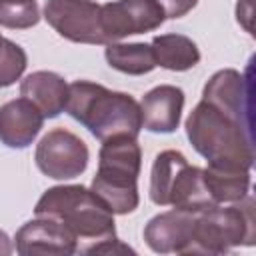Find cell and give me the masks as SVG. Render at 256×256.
Here are the masks:
<instances>
[{
	"label": "cell",
	"instance_id": "1",
	"mask_svg": "<svg viewBox=\"0 0 256 256\" xmlns=\"http://www.w3.org/2000/svg\"><path fill=\"white\" fill-rule=\"evenodd\" d=\"M186 136L208 166L250 170L254 164L252 128L206 100L186 118Z\"/></svg>",
	"mask_w": 256,
	"mask_h": 256
},
{
	"label": "cell",
	"instance_id": "2",
	"mask_svg": "<svg viewBox=\"0 0 256 256\" xmlns=\"http://www.w3.org/2000/svg\"><path fill=\"white\" fill-rule=\"evenodd\" d=\"M64 110L98 140L118 134L138 136L142 130L140 104L130 94L112 92L90 80H76L68 84Z\"/></svg>",
	"mask_w": 256,
	"mask_h": 256
},
{
	"label": "cell",
	"instance_id": "3",
	"mask_svg": "<svg viewBox=\"0 0 256 256\" xmlns=\"http://www.w3.org/2000/svg\"><path fill=\"white\" fill-rule=\"evenodd\" d=\"M34 212L36 216L56 218L72 230L78 240L92 242V246L116 238L114 214L110 208L92 190L78 184L48 188L36 202ZM92 246L82 252L86 254Z\"/></svg>",
	"mask_w": 256,
	"mask_h": 256
},
{
	"label": "cell",
	"instance_id": "4",
	"mask_svg": "<svg viewBox=\"0 0 256 256\" xmlns=\"http://www.w3.org/2000/svg\"><path fill=\"white\" fill-rule=\"evenodd\" d=\"M142 150L136 136L118 134L102 140L98 172L92 178V192L112 214H130L138 208V174Z\"/></svg>",
	"mask_w": 256,
	"mask_h": 256
},
{
	"label": "cell",
	"instance_id": "5",
	"mask_svg": "<svg viewBox=\"0 0 256 256\" xmlns=\"http://www.w3.org/2000/svg\"><path fill=\"white\" fill-rule=\"evenodd\" d=\"M150 200L158 206H174L198 214L218 206L202 176V168L190 166L178 150H164L154 158L150 172Z\"/></svg>",
	"mask_w": 256,
	"mask_h": 256
},
{
	"label": "cell",
	"instance_id": "6",
	"mask_svg": "<svg viewBox=\"0 0 256 256\" xmlns=\"http://www.w3.org/2000/svg\"><path fill=\"white\" fill-rule=\"evenodd\" d=\"M256 244L254 198L244 196L232 206L198 212L188 254H224L234 246Z\"/></svg>",
	"mask_w": 256,
	"mask_h": 256
},
{
	"label": "cell",
	"instance_id": "7",
	"mask_svg": "<svg viewBox=\"0 0 256 256\" xmlns=\"http://www.w3.org/2000/svg\"><path fill=\"white\" fill-rule=\"evenodd\" d=\"M46 22L76 44H106L102 32V6L92 0H46Z\"/></svg>",
	"mask_w": 256,
	"mask_h": 256
},
{
	"label": "cell",
	"instance_id": "8",
	"mask_svg": "<svg viewBox=\"0 0 256 256\" xmlns=\"http://www.w3.org/2000/svg\"><path fill=\"white\" fill-rule=\"evenodd\" d=\"M42 174L54 180H70L80 176L88 166V146L82 138L64 128H54L42 136L34 154Z\"/></svg>",
	"mask_w": 256,
	"mask_h": 256
},
{
	"label": "cell",
	"instance_id": "9",
	"mask_svg": "<svg viewBox=\"0 0 256 256\" xmlns=\"http://www.w3.org/2000/svg\"><path fill=\"white\" fill-rule=\"evenodd\" d=\"M166 20L156 0H116L102 6V32L106 44L124 36L144 34L160 28Z\"/></svg>",
	"mask_w": 256,
	"mask_h": 256
},
{
	"label": "cell",
	"instance_id": "10",
	"mask_svg": "<svg viewBox=\"0 0 256 256\" xmlns=\"http://www.w3.org/2000/svg\"><path fill=\"white\" fill-rule=\"evenodd\" d=\"M14 240L20 256H68L78 252V238L74 232L50 216H36V220L26 222L16 232Z\"/></svg>",
	"mask_w": 256,
	"mask_h": 256
},
{
	"label": "cell",
	"instance_id": "11",
	"mask_svg": "<svg viewBox=\"0 0 256 256\" xmlns=\"http://www.w3.org/2000/svg\"><path fill=\"white\" fill-rule=\"evenodd\" d=\"M196 214L184 210H170L154 216L144 228V240L150 250L158 254H188L192 242Z\"/></svg>",
	"mask_w": 256,
	"mask_h": 256
},
{
	"label": "cell",
	"instance_id": "12",
	"mask_svg": "<svg viewBox=\"0 0 256 256\" xmlns=\"http://www.w3.org/2000/svg\"><path fill=\"white\" fill-rule=\"evenodd\" d=\"M250 90L244 82V76L238 70L226 68L218 70L204 86L202 100L214 104L222 112L250 126Z\"/></svg>",
	"mask_w": 256,
	"mask_h": 256
},
{
	"label": "cell",
	"instance_id": "13",
	"mask_svg": "<svg viewBox=\"0 0 256 256\" xmlns=\"http://www.w3.org/2000/svg\"><path fill=\"white\" fill-rule=\"evenodd\" d=\"M184 108V92L178 86L162 84L144 94L140 102L142 128L170 134L178 128Z\"/></svg>",
	"mask_w": 256,
	"mask_h": 256
},
{
	"label": "cell",
	"instance_id": "14",
	"mask_svg": "<svg viewBox=\"0 0 256 256\" xmlns=\"http://www.w3.org/2000/svg\"><path fill=\"white\" fill-rule=\"evenodd\" d=\"M42 112L28 100L16 98L0 106V142L8 148H26L42 128Z\"/></svg>",
	"mask_w": 256,
	"mask_h": 256
},
{
	"label": "cell",
	"instance_id": "15",
	"mask_svg": "<svg viewBox=\"0 0 256 256\" xmlns=\"http://www.w3.org/2000/svg\"><path fill=\"white\" fill-rule=\"evenodd\" d=\"M20 96L28 98L44 118H56L66 108L68 84L56 72L38 70L28 74L20 84Z\"/></svg>",
	"mask_w": 256,
	"mask_h": 256
},
{
	"label": "cell",
	"instance_id": "16",
	"mask_svg": "<svg viewBox=\"0 0 256 256\" xmlns=\"http://www.w3.org/2000/svg\"><path fill=\"white\" fill-rule=\"evenodd\" d=\"M152 54L156 66L172 72H184L200 62V50L196 42L182 34H162L152 40Z\"/></svg>",
	"mask_w": 256,
	"mask_h": 256
},
{
	"label": "cell",
	"instance_id": "17",
	"mask_svg": "<svg viewBox=\"0 0 256 256\" xmlns=\"http://www.w3.org/2000/svg\"><path fill=\"white\" fill-rule=\"evenodd\" d=\"M202 176L216 204L238 202L248 194V188H250V170L208 166L206 170H202Z\"/></svg>",
	"mask_w": 256,
	"mask_h": 256
},
{
	"label": "cell",
	"instance_id": "18",
	"mask_svg": "<svg viewBox=\"0 0 256 256\" xmlns=\"http://www.w3.org/2000/svg\"><path fill=\"white\" fill-rule=\"evenodd\" d=\"M106 60L114 70L130 76H142L156 68L152 46L142 42H134V44L110 42L106 46Z\"/></svg>",
	"mask_w": 256,
	"mask_h": 256
},
{
	"label": "cell",
	"instance_id": "19",
	"mask_svg": "<svg viewBox=\"0 0 256 256\" xmlns=\"http://www.w3.org/2000/svg\"><path fill=\"white\" fill-rule=\"evenodd\" d=\"M40 10L36 0H0V26L10 30H26L36 26Z\"/></svg>",
	"mask_w": 256,
	"mask_h": 256
},
{
	"label": "cell",
	"instance_id": "20",
	"mask_svg": "<svg viewBox=\"0 0 256 256\" xmlns=\"http://www.w3.org/2000/svg\"><path fill=\"white\" fill-rule=\"evenodd\" d=\"M28 64L26 52L16 42L2 38L0 42V88L12 86L24 74Z\"/></svg>",
	"mask_w": 256,
	"mask_h": 256
},
{
	"label": "cell",
	"instance_id": "21",
	"mask_svg": "<svg viewBox=\"0 0 256 256\" xmlns=\"http://www.w3.org/2000/svg\"><path fill=\"white\" fill-rule=\"evenodd\" d=\"M156 2L162 6L166 18H182L198 4V0H156Z\"/></svg>",
	"mask_w": 256,
	"mask_h": 256
},
{
	"label": "cell",
	"instance_id": "22",
	"mask_svg": "<svg viewBox=\"0 0 256 256\" xmlns=\"http://www.w3.org/2000/svg\"><path fill=\"white\" fill-rule=\"evenodd\" d=\"M0 254H12L10 238H8L6 232H2V230H0Z\"/></svg>",
	"mask_w": 256,
	"mask_h": 256
},
{
	"label": "cell",
	"instance_id": "23",
	"mask_svg": "<svg viewBox=\"0 0 256 256\" xmlns=\"http://www.w3.org/2000/svg\"><path fill=\"white\" fill-rule=\"evenodd\" d=\"M0 42H2V34H0Z\"/></svg>",
	"mask_w": 256,
	"mask_h": 256
}]
</instances>
